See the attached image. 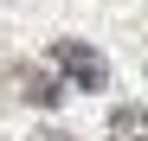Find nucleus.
Here are the masks:
<instances>
[{
  "label": "nucleus",
  "mask_w": 148,
  "mask_h": 141,
  "mask_svg": "<svg viewBox=\"0 0 148 141\" xmlns=\"http://www.w3.org/2000/svg\"><path fill=\"white\" fill-rule=\"evenodd\" d=\"M52 64H58L77 90H110V58L97 52V45H84V39H58V45H52Z\"/></svg>",
  "instance_id": "1"
},
{
  "label": "nucleus",
  "mask_w": 148,
  "mask_h": 141,
  "mask_svg": "<svg viewBox=\"0 0 148 141\" xmlns=\"http://www.w3.org/2000/svg\"><path fill=\"white\" fill-rule=\"evenodd\" d=\"M7 90H13L26 109H58V103H64V90H58V77H52L45 64H7Z\"/></svg>",
  "instance_id": "2"
},
{
  "label": "nucleus",
  "mask_w": 148,
  "mask_h": 141,
  "mask_svg": "<svg viewBox=\"0 0 148 141\" xmlns=\"http://www.w3.org/2000/svg\"><path fill=\"white\" fill-rule=\"evenodd\" d=\"M110 141H148V109L142 103H122L110 115Z\"/></svg>",
  "instance_id": "3"
},
{
  "label": "nucleus",
  "mask_w": 148,
  "mask_h": 141,
  "mask_svg": "<svg viewBox=\"0 0 148 141\" xmlns=\"http://www.w3.org/2000/svg\"><path fill=\"white\" fill-rule=\"evenodd\" d=\"M39 141H77V135H64V128H45V135H39Z\"/></svg>",
  "instance_id": "4"
}]
</instances>
